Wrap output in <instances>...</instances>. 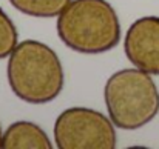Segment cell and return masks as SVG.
<instances>
[{
    "label": "cell",
    "instance_id": "obj_1",
    "mask_svg": "<svg viewBox=\"0 0 159 149\" xmlns=\"http://www.w3.org/2000/svg\"><path fill=\"white\" fill-rule=\"evenodd\" d=\"M6 79L12 94L30 104L53 101L65 86L63 65L56 51L33 39L19 42L8 55Z\"/></svg>",
    "mask_w": 159,
    "mask_h": 149
},
{
    "label": "cell",
    "instance_id": "obj_2",
    "mask_svg": "<svg viewBox=\"0 0 159 149\" xmlns=\"http://www.w3.org/2000/svg\"><path fill=\"white\" fill-rule=\"evenodd\" d=\"M56 31L66 48L87 55L111 51L122 36L117 12L107 0H71L57 15Z\"/></svg>",
    "mask_w": 159,
    "mask_h": 149
},
{
    "label": "cell",
    "instance_id": "obj_3",
    "mask_svg": "<svg viewBox=\"0 0 159 149\" xmlns=\"http://www.w3.org/2000/svg\"><path fill=\"white\" fill-rule=\"evenodd\" d=\"M108 117L116 128L136 131L159 114V89L152 74L138 68L116 71L104 86Z\"/></svg>",
    "mask_w": 159,
    "mask_h": 149
},
{
    "label": "cell",
    "instance_id": "obj_4",
    "mask_svg": "<svg viewBox=\"0 0 159 149\" xmlns=\"http://www.w3.org/2000/svg\"><path fill=\"white\" fill-rule=\"evenodd\" d=\"M111 118L85 106H73L54 121V143L59 149H114L117 135Z\"/></svg>",
    "mask_w": 159,
    "mask_h": 149
},
{
    "label": "cell",
    "instance_id": "obj_5",
    "mask_svg": "<svg viewBox=\"0 0 159 149\" xmlns=\"http://www.w3.org/2000/svg\"><path fill=\"white\" fill-rule=\"evenodd\" d=\"M124 52L134 68L159 75V17L134 20L125 32Z\"/></svg>",
    "mask_w": 159,
    "mask_h": 149
},
{
    "label": "cell",
    "instance_id": "obj_6",
    "mask_svg": "<svg viewBox=\"0 0 159 149\" xmlns=\"http://www.w3.org/2000/svg\"><path fill=\"white\" fill-rule=\"evenodd\" d=\"M3 149H51L53 143L48 134L34 121L19 120L11 123L2 137Z\"/></svg>",
    "mask_w": 159,
    "mask_h": 149
},
{
    "label": "cell",
    "instance_id": "obj_7",
    "mask_svg": "<svg viewBox=\"0 0 159 149\" xmlns=\"http://www.w3.org/2000/svg\"><path fill=\"white\" fill-rule=\"evenodd\" d=\"M9 3L25 15L54 19L71 3V0H9Z\"/></svg>",
    "mask_w": 159,
    "mask_h": 149
},
{
    "label": "cell",
    "instance_id": "obj_8",
    "mask_svg": "<svg viewBox=\"0 0 159 149\" xmlns=\"http://www.w3.org/2000/svg\"><path fill=\"white\" fill-rule=\"evenodd\" d=\"M19 43V32L11 17L0 6V60L6 58Z\"/></svg>",
    "mask_w": 159,
    "mask_h": 149
},
{
    "label": "cell",
    "instance_id": "obj_9",
    "mask_svg": "<svg viewBox=\"0 0 159 149\" xmlns=\"http://www.w3.org/2000/svg\"><path fill=\"white\" fill-rule=\"evenodd\" d=\"M2 137H3V134H2V126H0V148H2Z\"/></svg>",
    "mask_w": 159,
    "mask_h": 149
}]
</instances>
